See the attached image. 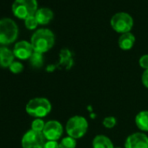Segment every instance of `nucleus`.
I'll return each mask as SVG.
<instances>
[{
    "mask_svg": "<svg viewBox=\"0 0 148 148\" xmlns=\"http://www.w3.org/2000/svg\"><path fill=\"white\" fill-rule=\"evenodd\" d=\"M55 43L53 32L49 29H39L36 31L31 38V44L34 51L45 53L50 51Z\"/></svg>",
    "mask_w": 148,
    "mask_h": 148,
    "instance_id": "nucleus-1",
    "label": "nucleus"
},
{
    "mask_svg": "<svg viewBox=\"0 0 148 148\" xmlns=\"http://www.w3.org/2000/svg\"><path fill=\"white\" fill-rule=\"evenodd\" d=\"M88 121L83 116L76 115L70 118L65 125V131L68 136L79 139L86 135L88 130Z\"/></svg>",
    "mask_w": 148,
    "mask_h": 148,
    "instance_id": "nucleus-2",
    "label": "nucleus"
},
{
    "mask_svg": "<svg viewBox=\"0 0 148 148\" xmlns=\"http://www.w3.org/2000/svg\"><path fill=\"white\" fill-rule=\"evenodd\" d=\"M25 111L35 119H42L51 112V104L46 98H34L27 103Z\"/></svg>",
    "mask_w": 148,
    "mask_h": 148,
    "instance_id": "nucleus-3",
    "label": "nucleus"
},
{
    "mask_svg": "<svg viewBox=\"0 0 148 148\" xmlns=\"http://www.w3.org/2000/svg\"><path fill=\"white\" fill-rule=\"evenodd\" d=\"M18 36L17 24L11 18L0 19V45H7L16 41Z\"/></svg>",
    "mask_w": 148,
    "mask_h": 148,
    "instance_id": "nucleus-4",
    "label": "nucleus"
},
{
    "mask_svg": "<svg viewBox=\"0 0 148 148\" xmlns=\"http://www.w3.org/2000/svg\"><path fill=\"white\" fill-rule=\"evenodd\" d=\"M38 10L37 0H15L12 5L14 16L20 19L35 15Z\"/></svg>",
    "mask_w": 148,
    "mask_h": 148,
    "instance_id": "nucleus-5",
    "label": "nucleus"
},
{
    "mask_svg": "<svg viewBox=\"0 0 148 148\" xmlns=\"http://www.w3.org/2000/svg\"><path fill=\"white\" fill-rule=\"evenodd\" d=\"M111 26L119 33H127L130 32L133 26V19L125 12H119L112 16L111 19Z\"/></svg>",
    "mask_w": 148,
    "mask_h": 148,
    "instance_id": "nucleus-6",
    "label": "nucleus"
},
{
    "mask_svg": "<svg viewBox=\"0 0 148 148\" xmlns=\"http://www.w3.org/2000/svg\"><path fill=\"white\" fill-rule=\"evenodd\" d=\"M46 139L43 132L33 130L27 131L21 140L22 148H44Z\"/></svg>",
    "mask_w": 148,
    "mask_h": 148,
    "instance_id": "nucleus-7",
    "label": "nucleus"
},
{
    "mask_svg": "<svg viewBox=\"0 0 148 148\" xmlns=\"http://www.w3.org/2000/svg\"><path fill=\"white\" fill-rule=\"evenodd\" d=\"M63 125L58 120H50L45 123L43 134L46 140L58 141L63 135Z\"/></svg>",
    "mask_w": 148,
    "mask_h": 148,
    "instance_id": "nucleus-8",
    "label": "nucleus"
},
{
    "mask_svg": "<svg viewBox=\"0 0 148 148\" xmlns=\"http://www.w3.org/2000/svg\"><path fill=\"white\" fill-rule=\"evenodd\" d=\"M125 148H148V136L144 132L130 134L125 141Z\"/></svg>",
    "mask_w": 148,
    "mask_h": 148,
    "instance_id": "nucleus-9",
    "label": "nucleus"
},
{
    "mask_svg": "<svg viewBox=\"0 0 148 148\" xmlns=\"http://www.w3.org/2000/svg\"><path fill=\"white\" fill-rule=\"evenodd\" d=\"M12 51L14 53L15 58L21 60H26V59H30L32 53L34 52V50L32 48L31 42L22 40L15 45Z\"/></svg>",
    "mask_w": 148,
    "mask_h": 148,
    "instance_id": "nucleus-10",
    "label": "nucleus"
},
{
    "mask_svg": "<svg viewBox=\"0 0 148 148\" xmlns=\"http://www.w3.org/2000/svg\"><path fill=\"white\" fill-rule=\"evenodd\" d=\"M14 53L6 46L0 47V67L9 68L14 62Z\"/></svg>",
    "mask_w": 148,
    "mask_h": 148,
    "instance_id": "nucleus-11",
    "label": "nucleus"
},
{
    "mask_svg": "<svg viewBox=\"0 0 148 148\" xmlns=\"http://www.w3.org/2000/svg\"><path fill=\"white\" fill-rule=\"evenodd\" d=\"M38 25H47L53 18V12L48 8L38 9L35 14Z\"/></svg>",
    "mask_w": 148,
    "mask_h": 148,
    "instance_id": "nucleus-12",
    "label": "nucleus"
},
{
    "mask_svg": "<svg viewBox=\"0 0 148 148\" xmlns=\"http://www.w3.org/2000/svg\"><path fill=\"white\" fill-rule=\"evenodd\" d=\"M135 43V37L131 32L122 34L119 38V46L123 51L131 50Z\"/></svg>",
    "mask_w": 148,
    "mask_h": 148,
    "instance_id": "nucleus-13",
    "label": "nucleus"
},
{
    "mask_svg": "<svg viewBox=\"0 0 148 148\" xmlns=\"http://www.w3.org/2000/svg\"><path fill=\"white\" fill-rule=\"evenodd\" d=\"M93 148H114L112 140L105 135H96L92 140Z\"/></svg>",
    "mask_w": 148,
    "mask_h": 148,
    "instance_id": "nucleus-14",
    "label": "nucleus"
},
{
    "mask_svg": "<svg viewBox=\"0 0 148 148\" xmlns=\"http://www.w3.org/2000/svg\"><path fill=\"white\" fill-rule=\"evenodd\" d=\"M135 124L142 132H148V111H140L135 117Z\"/></svg>",
    "mask_w": 148,
    "mask_h": 148,
    "instance_id": "nucleus-15",
    "label": "nucleus"
},
{
    "mask_svg": "<svg viewBox=\"0 0 148 148\" xmlns=\"http://www.w3.org/2000/svg\"><path fill=\"white\" fill-rule=\"evenodd\" d=\"M60 64L64 65L67 69L70 68L72 64L71 53L67 49H63L60 51Z\"/></svg>",
    "mask_w": 148,
    "mask_h": 148,
    "instance_id": "nucleus-16",
    "label": "nucleus"
},
{
    "mask_svg": "<svg viewBox=\"0 0 148 148\" xmlns=\"http://www.w3.org/2000/svg\"><path fill=\"white\" fill-rule=\"evenodd\" d=\"M30 63L31 65L34 68H40L43 64H44V58H43V54L34 51L32 55V57L30 58Z\"/></svg>",
    "mask_w": 148,
    "mask_h": 148,
    "instance_id": "nucleus-17",
    "label": "nucleus"
},
{
    "mask_svg": "<svg viewBox=\"0 0 148 148\" xmlns=\"http://www.w3.org/2000/svg\"><path fill=\"white\" fill-rule=\"evenodd\" d=\"M77 147V139L73 138L70 136L63 138L59 142V148H76Z\"/></svg>",
    "mask_w": 148,
    "mask_h": 148,
    "instance_id": "nucleus-18",
    "label": "nucleus"
},
{
    "mask_svg": "<svg viewBox=\"0 0 148 148\" xmlns=\"http://www.w3.org/2000/svg\"><path fill=\"white\" fill-rule=\"evenodd\" d=\"M45 125V122L42 119H35L32 122V130L39 132H43Z\"/></svg>",
    "mask_w": 148,
    "mask_h": 148,
    "instance_id": "nucleus-19",
    "label": "nucleus"
},
{
    "mask_svg": "<svg viewBox=\"0 0 148 148\" xmlns=\"http://www.w3.org/2000/svg\"><path fill=\"white\" fill-rule=\"evenodd\" d=\"M25 27L28 30H34V29H36L38 25V23L37 19H36L35 15L30 16L27 18H25Z\"/></svg>",
    "mask_w": 148,
    "mask_h": 148,
    "instance_id": "nucleus-20",
    "label": "nucleus"
},
{
    "mask_svg": "<svg viewBox=\"0 0 148 148\" xmlns=\"http://www.w3.org/2000/svg\"><path fill=\"white\" fill-rule=\"evenodd\" d=\"M102 124H103V125L106 128H107V129H112L116 125V124H117V119L113 116H108V117H106L103 119Z\"/></svg>",
    "mask_w": 148,
    "mask_h": 148,
    "instance_id": "nucleus-21",
    "label": "nucleus"
},
{
    "mask_svg": "<svg viewBox=\"0 0 148 148\" xmlns=\"http://www.w3.org/2000/svg\"><path fill=\"white\" fill-rule=\"evenodd\" d=\"M9 70L11 71V72L14 73V74H18L21 73L24 70V65L22 63L18 62V61H14L9 67Z\"/></svg>",
    "mask_w": 148,
    "mask_h": 148,
    "instance_id": "nucleus-22",
    "label": "nucleus"
},
{
    "mask_svg": "<svg viewBox=\"0 0 148 148\" xmlns=\"http://www.w3.org/2000/svg\"><path fill=\"white\" fill-rule=\"evenodd\" d=\"M139 66L144 70H148V54H145L140 57L138 60Z\"/></svg>",
    "mask_w": 148,
    "mask_h": 148,
    "instance_id": "nucleus-23",
    "label": "nucleus"
},
{
    "mask_svg": "<svg viewBox=\"0 0 148 148\" xmlns=\"http://www.w3.org/2000/svg\"><path fill=\"white\" fill-rule=\"evenodd\" d=\"M44 148H59V143L54 140H47L44 145Z\"/></svg>",
    "mask_w": 148,
    "mask_h": 148,
    "instance_id": "nucleus-24",
    "label": "nucleus"
},
{
    "mask_svg": "<svg viewBox=\"0 0 148 148\" xmlns=\"http://www.w3.org/2000/svg\"><path fill=\"white\" fill-rule=\"evenodd\" d=\"M141 81L143 86L148 89V70H145L141 76Z\"/></svg>",
    "mask_w": 148,
    "mask_h": 148,
    "instance_id": "nucleus-25",
    "label": "nucleus"
},
{
    "mask_svg": "<svg viewBox=\"0 0 148 148\" xmlns=\"http://www.w3.org/2000/svg\"><path fill=\"white\" fill-rule=\"evenodd\" d=\"M114 148H121V147H114Z\"/></svg>",
    "mask_w": 148,
    "mask_h": 148,
    "instance_id": "nucleus-26",
    "label": "nucleus"
}]
</instances>
